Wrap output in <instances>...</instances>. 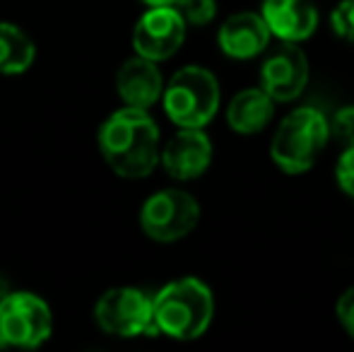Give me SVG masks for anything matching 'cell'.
<instances>
[{"mask_svg": "<svg viewBox=\"0 0 354 352\" xmlns=\"http://www.w3.org/2000/svg\"><path fill=\"white\" fill-rule=\"evenodd\" d=\"M261 15L280 41H304L318 27L313 0H263Z\"/></svg>", "mask_w": 354, "mask_h": 352, "instance_id": "7c38bea8", "label": "cell"}, {"mask_svg": "<svg viewBox=\"0 0 354 352\" xmlns=\"http://www.w3.org/2000/svg\"><path fill=\"white\" fill-rule=\"evenodd\" d=\"M174 8L178 10L186 24L193 27H205L217 15V0H176Z\"/></svg>", "mask_w": 354, "mask_h": 352, "instance_id": "2e32d148", "label": "cell"}, {"mask_svg": "<svg viewBox=\"0 0 354 352\" xmlns=\"http://www.w3.org/2000/svg\"><path fill=\"white\" fill-rule=\"evenodd\" d=\"M335 178L340 183V188L350 198H354V145L345 147V152L340 155L335 167Z\"/></svg>", "mask_w": 354, "mask_h": 352, "instance_id": "d6986e66", "label": "cell"}, {"mask_svg": "<svg viewBox=\"0 0 354 352\" xmlns=\"http://www.w3.org/2000/svg\"><path fill=\"white\" fill-rule=\"evenodd\" d=\"M142 3H147L149 8H159V5H174L176 0H142Z\"/></svg>", "mask_w": 354, "mask_h": 352, "instance_id": "44dd1931", "label": "cell"}, {"mask_svg": "<svg viewBox=\"0 0 354 352\" xmlns=\"http://www.w3.org/2000/svg\"><path fill=\"white\" fill-rule=\"evenodd\" d=\"M337 319H340L342 328L354 338V287H350L347 292H342L340 299H337Z\"/></svg>", "mask_w": 354, "mask_h": 352, "instance_id": "ffe728a7", "label": "cell"}, {"mask_svg": "<svg viewBox=\"0 0 354 352\" xmlns=\"http://www.w3.org/2000/svg\"><path fill=\"white\" fill-rule=\"evenodd\" d=\"M270 37L272 32L261 12H236L219 27L217 44L229 58L248 61L266 51Z\"/></svg>", "mask_w": 354, "mask_h": 352, "instance_id": "8fae6325", "label": "cell"}, {"mask_svg": "<svg viewBox=\"0 0 354 352\" xmlns=\"http://www.w3.org/2000/svg\"><path fill=\"white\" fill-rule=\"evenodd\" d=\"M116 89L123 102H126V106H136L147 111L164 94V80L157 68V61H149L145 56L128 58L118 68Z\"/></svg>", "mask_w": 354, "mask_h": 352, "instance_id": "4fadbf2b", "label": "cell"}, {"mask_svg": "<svg viewBox=\"0 0 354 352\" xmlns=\"http://www.w3.org/2000/svg\"><path fill=\"white\" fill-rule=\"evenodd\" d=\"M162 102L178 128H205L219 109V82L207 68L186 66L171 75Z\"/></svg>", "mask_w": 354, "mask_h": 352, "instance_id": "277c9868", "label": "cell"}, {"mask_svg": "<svg viewBox=\"0 0 354 352\" xmlns=\"http://www.w3.org/2000/svg\"><path fill=\"white\" fill-rule=\"evenodd\" d=\"M330 27L340 39L354 44V0H342L330 15Z\"/></svg>", "mask_w": 354, "mask_h": 352, "instance_id": "ac0fdd59", "label": "cell"}, {"mask_svg": "<svg viewBox=\"0 0 354 352\" xmlns=\"http://www.w3.org/2000/svg\"><path fill=\"white\" fill-rule=\"evenodd\" d=\"M275 113V99L263 87L241 89L227 106V123L234 133L253 136L261 133Z\"/></svg>", "mask_w": 354, "mask_h": 352, "instance_id": "5bb4252c", "label": "cell"}, {"mask_svg": "<svg viewBox=\"0 0 354 352\" xmlns=\"http://www.w3.org/2000/svg\"><path fill=\"white\" fill-rule=\"evenodd\" d=\"M53 328L51 309L32 292H10L0 302V350L39 348Z\"/></svg>", "mask_w": 354, "mask_h": 352, "instance_id": "52a82bcc", "label": "cell"}, {"mask_svg": "<svg viewBox=\"0 0 354 352\" xmlns=\"http://www.w3.org/2000/svg\"><path fill=\"white\" fill-rule=\"evenodd\" d=\"M330 133L340 145H354V106H342L333 113L330 118Z\"/></svg>", "mask_w": 354, "mask_h": 352, "instance_id": "e0dca14e", "label": "cell"}, {"mask_svg": "<svg viewBox=\"0 0 354 352\" xmlns=\"http://www.w3.org/2000/svg\"><path fill=\"white\" fill-rule=\"evenodd\" d=\"M186 19L178 15L174 5L149 8L136 24L133 46H136L138 56L157 63L167 61L181 48L183 39H186Z\"/></svg>", "mask_w": 354, "mask_h": 352, "instance_id": "ba28073f", "label": "cell"}, {"mask_svg": "<svg viewBox=\"0 0 354 352\" xmlns=\"http://www.w3.org/2000/svg\"><path fill=\"white\" fill-rule=\"evenodd\" d=\"M330 136V118L321 109L299 106L277 126L270 142V160L284 174H304L316 165Z\"/></svg>", "mask_w": 354, "mask_h": 352, "instance_id": "3957f363", "label": "cell"}, {"mask_svg": "<svg viewBox=\"0 0 354 352\" xmlns=\"http://www.w3.org/2000/svg\"><path fill=\"white\" fill-rule=\"evenodd\" d=\"M212 160V142L203 128H181L162 150V167L171 178L191 181L205 174Z\"/></svg>", "mask_w": 354, "mask_h": 352, "instance_id": "30bf717a", "label": "cell"}, {"mask_svg": "<svg viewBox=\"0 0 354 352\" xmlns=\"http://www.w3.org/2000/svg\"><path fill=\"white\" fill-rule=\"evenodd\" d=\"M8 295H10V290H8V282H5V280H3V275H0V302H3Z\"/></svg>", "mask_w": 354, "mask_h": 352, "instance_id": "7402d4cb", "label": "cell"}, {"mask_svg": "<svg viewBox=\"0 0 354 352\" xmlns=\"http://www.w3.org/2000/svg\"><path fill=\"white\" fill-rule=\"evenodd\" d=\"M308 82V58L299 41H282L261 66V87L275 102H294Z\"/></svg>", "mask_w": 354, "mask_h": 352, "instance_id": "9c48e42d", "label": "cell"}, {"mask_svg": "<svg viewBox=\"0 0 354 352\" xmlns=\"http://www.w3.org/2000/svg\"><path fill=\"white\" fill-rule=\"evenodd\" d=\"M99 150L118 176L142 178L162 160L159 128L145 109H118L99 128Z\"/></svg>", "mask_w": 354, "mask_h": 352, "instance_id": "6da1fadb", "label": "cell"}, {"mask_svg": "<svg viewBox=\"0 0 354 352\" xmlns=\"http://www.w3.org/2000/svg\"><path fill=\"white\" fill-rule=\"evenodd\" d=\"M201 222V205L186 191L164 188L149 196L140 210V227L152 241L171 244L188 237Z\"/></svg>", "mask_w": 354, "mask_h": 352, "instance_id": "8992f818", "label": "cell"}, {"mask_svg": "<svg viewBox=\"0 0 354 352\" xmlns=\"http://www.w3.org/2000/svg\"><path fill=\"white\" fill-rule=\"evenodd\" d=\"M99 328L118 338L159 335L154 326V297L149 299L138 287H113L99 297L94 306Z\"/></svg>", "mask_w": 354, "mask_h": 352, "instance_id": "5b68a950", "label": "cell"}, {"mask_svg": "<svg viewBox=\"0 0 354 352\" xmlns=\"http://www.w3.org/2000/svg\"><path fill=\"white\" fill-rule=\"evenodd\" d=\"M37 58V46L19 27L0 22V75H19Z\"/></svg>", "mask_w": 354, "mask_h": 352, "instance_id": "9a60e30c", "label": "cell"}, {"mask_svg": "<svg viewBox=\"0 0 354 352\" xmlns=\"http://www.w3.org/2000/svg\"><path fill=\"white\" fill-rule=\"evenodd\" d=\"M214 297L198 277L169 282L154 295V326L157 333L174 340H196L210 328Z\"/></svg>", "mask_w": 354, "mask_h": 352, "instance_id": "7a4b0ae2", "label": "cell"}]
</instances>
